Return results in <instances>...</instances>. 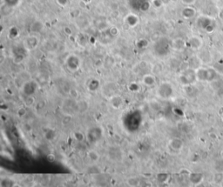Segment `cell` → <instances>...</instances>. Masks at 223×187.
I'll list each match as a JSON object with an SVG mask.
<instances>
[{
  "label": "cell",
  "mask_w": 223,
  "mask_h": 187,
  "mask_svg": "<svg viewBox=\"0 0 223 187\" xmlns=\"http://www.w3.org/2000/svg\"><path fill=\"white\" fill-rule=\"evenodd\" d=\"M217 77V72L210 68H199L196 70V77L200 81H213Z\"/></svg>",
  "instance_id": "6da1fadb"
},
{
  "label": "cell",
  "mask_w": 223,
  "mask_h": 187,
  "mask_svg": "<svg viewBox=\"0 0 223 187\" xmlns=\"http://www.w3.org/2000/svg\"><path fill=\"white\" fill-rule=\"evenodd\" d=\"M172 93H173V90H172V87L170 83H162L158 90H157V94L159 97L161 98H164V99H166V98H169L172 96Z\"/></svg>",
  "instance_id": "7a4b0ae2"
},
{
  "label": "cell",
  "mask_w": 223,
  "mask_h": 187,
  "mask_svg": "<svg viewBox=\"0 0 223 187\" xmlns=\"http://www.w3.org/2000/svg\"><path fill=\"white\" fill-rule=\"evenodd\" d=\"M167 146L171 151H173L174 153H178L182 150L184 146V142L179 137H172L168 141Z\"/></svg>",
  "instance_id": "3957f363"
},
{
  "label": "cell",
  "mask_w": 223,
  "mask_h": 187,
  "mask_svg": "<svg viewBox=\"0 0 223 187\" xmlns=\"http://www.w3.org/2000/svg\"><path fill=\"white\" fill-rule=\"evenodd\" d=\"M179 79H180V83H182L185 85L191 84L197 79L196 71H193V70H187L183 74L180 75Z\"/></svg>",
  "instance_id": "277c9868"
},
{
  "label": "cell",
  "mask_w": 223,
  "mask_h": 187,
  "mask_svg": "<svg viewBox=\"0 0 223 187\" xmlns=\"http://www.w3.org/2000/svg\"><path fill=\"white\" fill-rule=\"evenodd\" d=\"M24 96H33L37 90V84L34 81H28L22 86Z\"/></svg>",
  "instance_id": "5b68a950"
},
{
  "label": "cell",
  "mask_w": 223,
  "mask_h": 187,
  "mask_svg": "<svg viewBox=\"0 0 223 187\" xmlns=\"http://www.w3.org/2000/svg\"><path fill=\"white\" fill-rule=\"evenodd\" d=\"M79 64H80V61L77 56L71 55L66 59V65H67L68 69L71 70V71L77 70L79 67Z\"/></svg>",
  "instance_id": "8992f818"
},
{
  "label": "cell",
  "mask_w": 223,
  "mask_h": 187,
  "mask_svg": "<svg viewBox=\"0 0 223 187\" xmlns=\"http://www.w3.org/2000/svg\"><path fill=\"white\" fill-rule=\"evenodd\" d=\"M109 104H110V105L112 109L118 110L123 105V99L118 95H113V96L111 97V98L109 100Z\"/></svg>",
  "instance_id": "52a82bcc"
},
{
  "label": "cell",
  "mask_w": 223,
  "mask_h": 187,
  "mask_svg": "<svg viewBox=\"0 0 223 187\" xmlns=\"http://www.w3.org/2000/svg\"><path fill=\"white\" fill-rule=\"evenodd\" d=\"M86 157L89 159V161H91L92 163H97L100 159V154L96 150H93V149H91L87 151Z\"/></svg>",
  "instance_id": "ba28073f"
},
{
  "label": "cell",
  "mask_w": 223,
  "mask_h": 187,
  "mask_svg": "<svg viewBox=\"0 0 223 187\" xmlns=\"http://www.w3.org/2000/svg\"><path fill=\"white\" fill-rule=\"evenodd\" d=\"M189 179L193 184H198L203 180V174L199 172H192L189 174Z\"/></svg>",
  "instance_id": "9c48e42d"
},
{
  "label": "cell",
  "mask_w": 223,
  "mask_h": 187,
  "mask_svg": "<svg viewBox=\"0 0 223 187\" xmlns=\"http://www.w3.org/2000/svg\"><path fill=\"white\" fill-rule=\"evenodd\" d=\"M89 109V104L85 100H80L77 102V110L79 113H84Z\"/></svg>",
  "instance_id": "30bf717a"
},
{
  "label": "cell",
  "mask_w": 223,
  "mask_h": 187,
  "mask_svg": "<svg viewBox=\"0 0 223 187\" xmlns=\"http://www.w3.org/2000/svg\"><path fill=\"white\" fill-rule=\"evenodd\" d=\"M126 184L130 186V187H139L140 185V180L139 177L132 176V177H129L126 179Z\"/></svg>",
  "instance_id": "8fae6325"
},
{
  "label": "cell",
  "mask_w": 223,
  "mask_h": 187,
  "mask_svg": "<svg viewBox=\"0 0 223 187\" xmlns=\"http://www.w3.org/2000/svg\"><path fill=\"white\" fill-rule=\"evenodd\" d=\"M142 82L145 85H146L148 87H151L155 83V77L152 75H145V76L143 77Z\"/></svg>",
  "instance_id": "7c38bea8"
},
{
  "label": "cell",
  "mask_w": 223,
  "mask_h": 187,
  "mask_svg": "<svg viewBox=\"0 0 223 187\" xmlns=\"http://www.w3.org/2000/svg\"><path fill=\"white\" fill-rule=\"evenodd\" d=\"M88 137L90 138V140H94V141L98 140L101 137V130H100V129L95 128V133H92V131L91 130V132H89V134H88Z\"/></svg>",
  "instance_id": "4fadbf2b"
},
{
  "label": "cell",
  "mask_w": 223,
  "mask_h": 187,
  "mask_svg": "<svg viewBox=\"0 0 223 187\" xmlns=\"http://www.w3.org/2000/svg\"><path fill=\"white\" fill-rule=\"evenodd\" d=\"M23 102L26 108H30L35 104V99L33 96H24V98L23 99Z\"/></svg>",
  "instance_id": "5bb4252c"
},
{
  "label": "cell",
  "mask_w": 223,
  "mask_h": 187,
  "mask_svg": "<svg viewBox=\"0 0 223 187\" xmlns=\"http://www.w3.org/2000/svg\"><path fill=\"white\" fill-rule=\"evenodd\" d=\"M201 44H202V42H201V40H200L199 38H198V37H193V38H191V40H190V45H191V47H192L193 49L198 50V49L200 48Z\"/></svg>",
  "instance_id": "9a60e30c"
},
{
  "label": "cell",
  "mask_w": 223,
  "mask_h": 187,
  "mask_svg": "<svg viewBox=\"0 0 223 187\" xmlns=\"http://www.w3.org/2000/svg\"><path fill=\"white\" fill-rule=\"evenodd\" d=\"M73 137H74V139L77 142L81 143V142H83L85 139V135L81 130H76L73 133Z\"/></svg>",
  "instance_id": "2e32d148"
},
{
  "label": "cell",
  "mask_w": 223,
  "mask_h": 187,
  "mask_svg": "<svg viewBox=\"0 0 223 187\" xmlns=\"http://www.w3.org/2000/svg\"><path fill=\"white\" fill-rule=\"evenodd\" d=\"M27 114V110L25 107H20L17 110V115L19 117H24V116H26Z\"/></svg>",
  "instance_id": "e0dca14e"
},
{
  "label": "cell",
  "mask_w": 223,
  "mask_h": 187,
  "mask_svg": "<svg viewBox=\"0 0 223 187\" xmlns=\"http://www.w3.org/2000/svg\"><path fill=\"white\" fill-rule=\"evenodd\" d=\"M213 180H214L215 183H220V182L223 180V173H221L220 171V172H217V173L214 175Z\"/></svg>",
  "instance_id": "ac0fdd59"
},
{
  "label": "cell",
  "mask_w": 223,
  "mask_h": 187,
  "mask_svg": "<svg viewBox=\"0 0 223 187\" xmlns=\"http://www.w3.org/2000/svg\"><path fill=\"white\" fill-rule=\"evenodd\" d=\"M47 160L49 161V162H55L56 161V156L54 155V154H52V153H50V154H48L47 155Z\"/></svg>",
  "instance_id": "d6986e66"
},
{
  "label": "cell",
  "mask_w": 223,
  "mask_h": 187,
  "mask_svg": "<svg viewBox=\"0 0 223 187\" xmlns=\"http://www.w3.org/2000/svg\"><path fill=\"white\" fill-rule=\"evenodd\" d=\"M182 1H183V3H188V4H190V3H194V1H195V0H182Z\"/></svg>",
  "instance_id": "ffe728a7"
},
{
  "label": "cell",
  "mask_w": 223,
  "mask_h": 187,
  "mask_svg": "<svg viewBox=\"0 0 223 187\" xmlns=\"http://www.w3.org/2000/svg\"><path fill=\"white\" fill-rule=\"evenodd\" d=\"M11 187H22L19 184H17V183H14L13 184H12V186Z\"/></svg>",
  "instance_id": "44dd1931"
},
{
  "label": "cell",
  "mask_w": 223,
  "mask_h": 187,
  "mask_svg": "<svg viewBox=\"0 0 223 187\" xmlns=\"http://www.w3.org/2000/svg\"><path fill=\"white\" fill-rule=\"evenodd\" d=\"M220 157H221V158L223 159V150L220 151Z\"/></svg>",
  "instance_id": "7402d4cb"
}]
</instances>
